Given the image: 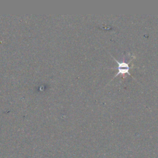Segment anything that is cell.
Returning a JSON list of instances; mask_svg holds the SVG:
<instances>
[{
  "instance_id": "obj_1",
  "label": "cell",
  "mask_w": 158,
  "mask_h": 158,
  "mask_svg": "<svg viewBox=\"0 0 158 158\" xmlns=\"http://www.w3.org/2000/svg\"><path fill=\"white\" fill-rule=\"evenodd\" d=\"M114 60L115 62H117L118 64V72L117 73V74H115V77L118 75L119 74H125V73H127L129 75H131V74L129 73V69H130V67H129V65L128 64L130 62V61L128 62V63H126V62H119L118 60H117L115 58H114Z\"/></svg>"
}]
</instances>
